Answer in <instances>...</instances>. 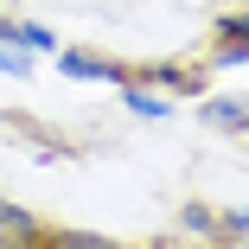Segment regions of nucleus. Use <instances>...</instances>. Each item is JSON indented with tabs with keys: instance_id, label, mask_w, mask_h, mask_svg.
Segmentation results:
<instances>
[{
	"instance_id": "10",
	"label": "nucleus",
	"mask_w": 249,
	"mask_h": 249,
	"mask_svg": "<svg viewBox=\"0 0 249 249\" xmlns=\"http://www.w3.org/2000/svg\"><path fill=\"white\" fill-rule=\"evenodd\" d=\"M236 128H243V134H249V115H243V122H236Z\"/></svg>"
},
{
	"instance_id": "1",
	"label": "nucleus",
	"mask_w": 249,
	"mask_h": 249,
	"mask_svg": "<svg viewBox=\"0 0 249 249\" xmlns=\"http://www.w3.org/2000/svg\"><path fill=\"white\" fill-rule=\"evenodd\" d=\"M38 243V217L19 211L13 198H0V249H32Z\"/></svg>"
},
{
	"instance_id": "7",
	"label": "nucleus",
	"mask_w": 249,
	"mask_h": 249,
	"mask_svg": "<svg viewBox=\"0 0 249 249\" xmlns=\"http://www.w3.org/2000/svg\"><path fill=\"white\" fill-rule=\"evenodd\" d=\"M185 230H217V217H211L205 205H185Z\"/></svg>"
},
{
	"instance_id": "2",
	"label": "nucleus",
	"mask_w": 249,
	"mask_h": 249,
	"mask_svg": "<svg viewBox=\"0 0 249 249\" xmlns=\"http://www.w3.org/2000/svg\"><path fill=\"white\" fill-rule=\"evenodd\" d=\"M64 77H77V83H128L122 64H109V58H83V52H64Z\"/></svg>"
},
{
	"instance_id": "5",
	"label": "nucleus",
	"mask_w": 249,
	"mask_h": 249,
	"mask_svg": "<svg viewBox=\"0 0 249 249\" xmlns=\"http://www.w3.org/2000/svg\"><path fill=\"white\" fill-rule=\"evenodd\" d=\"M128 109H134V115H154V122H160V115H166V103H160V96H147V89H141V83H134V89H128Z\"/></svg>"
},
{
	"instance_id": "8",
	"label": "nucleus",
	"mask_w": 249,
	"mask_h": 249,
	"mask_svg": "<svg viewBox=\"0 0 249 249\" xmlns=\"http://www.w3.org/2000/svg\"><path fill=\"white\" fill-rule=\"evenodd\" d=\"M0 71H7V77H26V71H32V64H26V58H19V52H0Z\"/></svg>"
},
{
	"instance_id": "4",
	"label": "nucleus",
	"mask_w": 249,
	"mask_h": 249,
	"mask_svg": "<svg viewBox=\"0 0 249 249\" xmlns=\"http://www.w3.org/2000/svg\"><path fill=\"white\" fill-rule=\"evenodd\" d=\"M52 249H122L115 236H89V230H64V236H52Z\"/></svg>"
},
{
	"instance_id": "6",
	"label": "nucleus",
	"mask_w": 249,
	"mask_h": 249,
	"mask_svg": "<svg viewBox=\"0 0 249 249\" xmlns=\"http://www.w3.org/2000/svg\"><path fill=\"white\" fill-rule=\"evenodd\" d=\"M205 122H217V128H236V122H243V109H236V103H211V109H205Z\"/></svg>"
},
{
	"instance_id": "9",
	"label": "nucleus",
	"mask_w": 249,
	"mask_h": 249,
	"mask_svg": "<svg viewBox=\"0 0 249 249\" xmlns=\"http://www.w3.org/2000/svg\"><path fill=\"white\" fill-rule=\"evenodd\" d=\"M224 38H249V13L243 19H224Z\"/></svg>"
},
{
	"instance_id": "3",
	"label": "nucleus",
	"mask_w": 249,
	"mask_h": 249,
	"mask_svg": "<svg viewBox=\"0 0 249 249\" xmlns=\"http://www.w3.org/2000/svg\"><path fill=\"white\" fill-rule=\"evenodd\" d=\"M0 45H26V52H45V45H58L45 26H19V19H0Z\"/></svg>"
}]
</instances>
